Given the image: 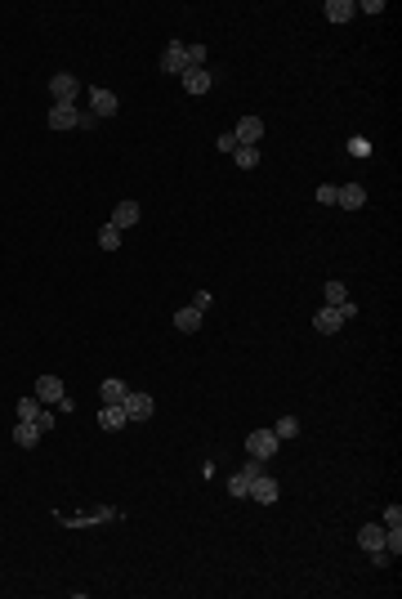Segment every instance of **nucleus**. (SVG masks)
<instances>
[{"instance_id": "nucleus-1", "label": "nucleus", "mask_w": 402, "mask_h": 599, "mask_svg": "<svg viewBox=\"0 0 402 599\" xmlns=\"http://www.w3.org/2000/svg\"><path fill=\"white\" fill-rule=\"evenodd\" d=\"M277 447H282V438L273 434V425H268V430H255L250 438H246V452L255 461H273L277 456Z\"/></svg>"}, {"instance_id": "nucleus-2", "label": "nucleus", "mask_w": 402, "mask_h": 599, "mask_svg": "<svg viewBox=\"0 0 402 599\" xmlns=\"http://www.w3.org/2000/svg\"><path fill=\"white\" fill-rule=\"evenodd\" d=\"M121 407H126V421H148L156 412L152 394H139V389H126V398H121Z\"/></svg>"}, {"instance_id": "nucleus-3", "label": "nucleus", "mask_w": 402, "mask_h": 599, "mask_svg": "<svg viewBox=\"0 0 402 599\" xmlns=\"http://www.w3.org/2000/svg\"><path fill=\"white\" fill-rule=\"evenodd\" d=\"M161 72H166V77H184V72H188V45L170 41L166 54H161Z\"/></svg>"}, {"instance_id": "nucleus-4", "label": "nucleus", "mask_w": 402, "mask_h": 599, "mask_svg": "<svg viewBox=\"0 0 402 599\" xmlns=\"http://www.w3.org/2000/svg\"><path fill=\"white\" fill-rule=\"evenodd\" d=\"M233 139L241 143V148H260V139H264V121H260V117H241V121H237V130H233Z\"/></svg>"}, {"instance_id": "nucleus-5", "label": "nucleus", "mask_w": 402, "mask_h": 599, "mask_svg": "<svg viewBox=\"0 0 402 599\" xmlns=\"http://www.w3.org/2000/svg\"><path fill=\"white\" fill-rule=\"evenodd\" d=\"M76 90H81V81L72 77V72H58V77H50V94H54V103H76Z\"/></svg>"}, {"instance_id": "nucleus-6", "label": "nucleus", "mask_w": 402, "mask_h": 599, "mask_svg": "<svg viewBox=\"0 0 402 599\" xmlns=\"http://www.w3.org/2000/svg\"><path fill=\"white\" fill-rule=\"evenodd\" d=\"M72 126H81L76 103H54L50 107V130H72Z\"/></svg>"}, {"instance_id": "nucleus-7", "label": "nucleus", "mask_w": 402, "mask_h": 599, "mask_svg": "<svg viewBox=\"0 0 402 599\" xmlns=\"http://www.w3.org/2000/svg\"><path fill=\"white\" fill-rule=\"evenodd\" d=\"M63 394H67V389H63V381H58L54 371H50V376H41V381H36V398H41L45 407H54V402L63 398Z\"/></svg>"}, {"instance_id": "nucleus-8", "label": "nucleus", "mask_w": 402, "mask_h": 599, "mask_svg": "<svg viewBox=\"0 0 402 599\" xmlns=\"http://www.w3.org/2000/svg\"><path fill=\"white\" fill-rule=\"evenodd\" d=\"M362 202H367V188H358V183L335 188V206H344V211H362Z\"/></svg>"}, {"instance_id": "nucleus-9", "label": "nucleus", "mask_w": 402, "mask_h": 599, "mask_svg": "<svg viewBox=\"0 0 402 599\" xmlns=\"http://www.w3.org/2000/svg\"><path fill=\"white\" fill-rule=\"evenodd\" d=\"M90 103H94L90 112L99 117V121H103V117H116V112H121V103H116V94H112V90H94V99H90Z\"/></svg>"}, {"instance_id": "nucleus-10", "label": "nucleus", "mask_w": 402, "mask_h": 599, "mask_svg": "<svg viewBox=\"0 0 402 599\" xmlns=\"http://www.w3.org/2000/svg\"><path fill=\"white\" fill-rule=\"evenodd\" d=\"M179 81H184L188 94H206V90H210V72H206V67H188Z\"/></svg>"}, {"instance_id": "nucleus-11", "label": "nucleus", "mask_w": 402, "mask_h": 599, "mask_svg": "<svg viewBox=\"0 0 402 599\" xmlns=\"http://www.w3.org/2000/svg\"><path fill=\"white\" fill-rule=\"evenodd\" d=\"M139 219H143L139 202H121L116 211H112V224H116V228H134V224H139Z\"/></svg>"}, {"instance_id": "nucleus-12", "label": "nucleus", "mask_w": 402, "mask_h": 599, "mask_svg": "<svg viewBox=\"0 0 402 599\" xmlns=\"http://www.w3.org/2000/svg\"><path fill=\"white\" fill-rule=\"evenodd\" d=\"M250 496L260 501V506H273V501H277V479H268V474H260V479L250 483Z\"/></svg>"}, {"instance_id": "nucleus-13", "label": "nucleus", "mask_w": 402, "mask_h": 599, "mask_svg": "<svg viewBox=\"0 0 402 599\" xmlns=\"http://www.w3.org/2000/svg\"><path fill=\"white\" fill-rule=\"evenodd\" d=\"M322 14L331 18V22H349L353 14H358V5H353V0H326V5H322Z\"/></svg>"}, {"instance_id": "nucleus-14", "label": "nucleus", "mask_w": 402, "mask_h": 599, "mask_svg": "<svg viewBox=\"0 0 402 599\" xmlns=\"http://www.w3.org/2000/svg\"><path fill=\"white\" fill-rule=\"evenodd\" d=\"M313 327H318V331H340V327H344V317H340V309H331V304H322L318 309V317H313Z\"/></svg>"}, {"instance_id": "nucleus-15", "label": "nucleus", "mask_w": 402, "mask_h": 599, "mask_svg": "<svg viewBox=\"0 0 402 599\" xmlns=\"http://www.w3.org/2000/svg\"><path fill=\"white\" fill-rule=\"evenodd\" d=\"M99 425H103V430H121V425H130V421H126V407H121V402H103Z\"/></svg>"}, {"instance_id": "nucleus-16", "label": "nucleus", "mask_w": 402, "mask_h": 599, "mask_svg": "<svg viewBox=\"0 0 402 599\" xmlns=\"http://www.w3.org/2000/svg\"><path fill=\"white\" fill-rule=\"evenodd\" d=\"M362 550H384V523H367V528L358 532Z\"/></svg>"}, {"instance_id": "nucleus-17", "label": "nucleus", "mask_w": 402, "mask_h": 599, "mask_svg": "<svg viewBox=\"0 0 402 599\" xmlns=\"http://www.w3.org/2000/svg\"><path fill=\"white\" fill-rule=\"evenodd\" d=\"M36 438H41V430H36L32 421H18V425H14V443H18V447H36Z\"/></svg>"}, {"instance_id": "nucleus-18", "label": "nucleus", "mask_w": 402, "mask_h": 599, "mask_svg": "<svg viewBox=\"0 0 402 599\" xmlns=\"http://www.w3.org/2000/svg\"><path fill=\"white\" fill-rule=\"evenodd\" d=\"M175 327H179V331H197V327H201V309H192V304H188V309H179L175 313Z\"/></svg>"}, {"instance_id": "nucleus-19", "label": "nucleus", "mask_w": 402, "mask_h": 599, "mask_svg": "<svg viewBox=\"0 0 402 599\" xmlns=\"http://www.w3.org/2000/svg\"><path fill=\"white\" fill-rule=\"evenodd\" d=\"M99 246H103V251H116V246H121V228L112 224V219L99 228Z\"/></svg>"}, {"instance_id": "nucleus-20", "label": "nucleus", "mask_w": 402, "mask_h": 599, "mask_svg": "<svg viewBox=\"0 0 402 599\" xmlns=\"http://www.w3.org/2000/svg\"><path fill=\"white\" fill-rule=\"evenodd\" d=\"M250 483H255L250 474H246V470H237L233 479H228V492H233V496H250Z\"/></svg>"}, {"instance_id": "nucleus-21", "label": "nucleus", "mask_w": 402, "mask_h": 599, "mask_svg": "<svg viewBox=\"0 0 402 599\" xmlns=\"http://www.w3.org/2000/svg\"><path fill=\"white\" fill-rule=\"evenodd\" d=\"M273 434L282 438V443H286V438H300V421H295V416H282V421L273 425Z\"/></svg>"}, {"instance_id": "nucleus-22", "label": "nucleus", "mask_w": 402, "mask_h": 599, "mask_svg": "<svg viewBox=\"0 0 402 599\" xmlns=\"http://www.w3.org/2000/svg\"><path fill=\"white\" fill-rule=\"evenodd\" d=\"M322 296H326L322 304H331V309H335V304H344V300H349V291H344V282H326Z\"/></svg>"}, {"instance_id": "nucleus-23", "label": "nucleus", "mask_w": 402, "mask_h": 599, "mask_svg": "<svg viewBox=\"0 0 402 599\" xmlns=\"http://www.w3.org/2000/svg\"><path fill=\"white\" fill-rule=\"evenodd\" d=\"M233 162H237L241 170H255V166H260V148H237Z\"/></svg>"}, {"instance_id": "nucleus-24", "label": "nucleus", "mask_w": 402, "mask_h": 599, "mask_svg": "<svg viewBox=\"0 0 402 599\" xmlns=\"http://www.w3.org/2000/svg\"><path fill=\"white\" fill-rule=\"evenodd\" d=\"M99 394H103V402H121L126 398V381H103Z\"/></svg>"}, {"instance_id": "nucleus-25", "label": "nucleus", "mask_w": 402, "mask_h": 599, "mask_svg": "<svg viewBox=\"0 0 402 599\" xmlns=\"http://www.w3.org/2000/svg\"><path fill=\"white\" fill-rule=\"evenodd\" d=\"M45 402L41 398H18V421H36V412H41Z\"/></svg>"}, {"instance_id": "nucleus-26", "label": "nucleus", "mask_w": 402, "mask_h": 599, "mask_svg": "<svg viewBox=\"0 0 402 599\" xmlns=\"http://www.w3.org/2000/svg\"><path fill=\"white\" fill-rule=\"evenodd\" d=\"M32 425H36L41 434H50V430H54V412H45V407H41V412H36V421H32Z\"/></svg>"}, {"instance_id": "nucleus-27", "label": "nucleus", "mask_w": 402, "mask_h": 599, "mask_svg": "<svg viewBox=\"0 0 402 599\" xmlns=\"http://www.w3.org/2000/svg\"><path fill=\"white\" fill-rule=\"evenodd\" d=\"M313 197H318V206H335V183H322Z\"/></svg>"}, {"instance_id": "nucleus-28", "label": "nucleus", "mask_w": 402, "mask_h": 599, "mask_svg": "<svg viewBox=\"0 0 402 599\" xmlns=\"http://www.w3.org/2000/svg\"><path fill=\"white\" fill-rule=\"evenodd\" d=\"M188 67H206V45H188Z\"/></svg>"}, {"instance_id": "nucleus-29", "label": "nucleus", "mask_w": 402, "mask_h": 599, "mask_svg": "<svg viewBox=\"0 0 402 599\" xmlns=\"http://www.w3.org/2000/svg\"><path fill=\"white\" fill-rule=\"evenodd\" d=\"M215 143H219V152H228V157H233V152L241 148V143L233 139V130H228V134H219V139H215Z\"/></svg>"}, {"instance_id": "nucleus-30", "label": "nucleus", "mask_w": 402, "mask_h": 599, "mask_svg": "<svg viewBox=\"0 0 402 599\" xmlns=\"http://www.w3.org/2000/svg\"><path fill=\"white\" fill-rule=\"evenodd\" d=\"M384 528H402V506H389L384 510Z\"/></svg>"}, {"instance_id": "nucleus-31", "label": "nucleus", "mask_w": 402, "mask_h": 599, "mask_svg": "<svg viewBox=\"0 0 402 599\" xmlns=\"http://www.w3.org/2000/svg\"><path fill=\"white\" fill-rule=\"evenodd\" d=\"M210 304H215V296H210V291H197V296H192V309H201V313H206Z\"/></svg>"}, {"instance_id": "nucleus-32", "label": "nucleus", "mask_w": 402, "mask_h": 599, "mask_svg": "<svg viewBox=\"0 0 402 599\" xmlns=\"http://www.w3.org/2000/svg\"><path fill=\"white\" fill-rule=\"evenodd\" d=\"M335 309H340V317H344V322H353V317H358V304H353V300H344V304H335Z\"/></svg>"}]
</instances>
